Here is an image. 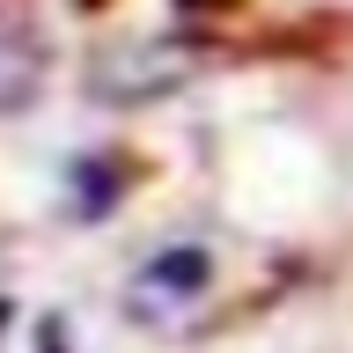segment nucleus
I'll list each match as a JSON object with an SVG mask.
<instances>
[{
    "instance_id": "7ed1b4c3",
    "label": "nucleus",
    "mask_w": 353,
    "mask_h": 353,
    "mask_svg": "<svg viewBox=\"0 0 353 353\" xmlns=\"http://www.w3.org/2000/svg\"><path fill=\"white\" fill-rule=\"evenodd\" d=\"M44 88V44L30 30H0V110H22Z\"/></svg>"
},
{
    "instance_id": "f03ea898",
    "label": "nucleus",
    "mask_w": 353,
    "mask_h": 353,
    "mask_svg": "<svg viewBox=\"0 0 353 353\" xmlns=\"http://www.w3.org/2000/svg\"><path fill=\"white\" fill-rule=\"evenodd\" d=\"M206 272H214V258L184 243V250H170V258H154V265H148V280H140V294H132V309L148 316L154 302H176V294H199V287H206Z\"/></svg>"
},
{
    "instance_id": "f257e3e1",
    "label": "nucleus",
    "mask_w": 353,
    "mask_h": 353,
    "mask_svg": "<svg viewBox=\"0 0 353 353\" xmlns=\"http://www.w3.org/2000/svg\"><path fill=\"white\" fill-rule=\"evenodd\" d=\"M199 66L192 44H162V37H125L118 52L88 66V88L103 96V103H148V96H170L184 74Z\"/></svg>"
},
{
    "instance_id": "20e7f679",
    "label": "nucleus",
    "mask_w": 353,
    "mask_h": 353,
    "mask_svg": "<svg viewBox=\"0 0 353 353\" xmlns=\"http://www.w3.org/2000/svg\"><path fill=\"white\" fill-rule=\"evenodd\" d=\"M74 184H81V206H88V214H103L110 199L125 192V176H118V170H96V162H81V170H74Z\"/></svg>"
}]
</instances>
